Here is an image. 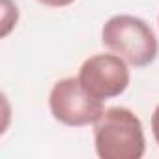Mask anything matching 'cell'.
<instances>
[{"mask_svg": "<svg viewBox=\"0 0 159 159\" xmlns=\"http://www.w3.org/2000/svg\"><path fill=\"white\" fill-rule=\"evenodd\" d=\"M38 2L43 6H49V8H64V6L73 4L75 0H38Z\"/></svg>", "mask_w": 159, "mask_h": 159, "instance_id": "8992f818", "label": "cell"}, {"mask_svg": "<svg viewBox=\"0 0 159 159\" xmlns=\"http://www.w3.org/2000/svg\"><path fill=\"white\" fill-rule=\"evenodd\" d=\"M152 133H153L155 142L159 144V105L155 107V111L152 114Z\"/></svg>", "mask_w": 159, "mask_h": 159, "instance_id": "5b68a950", "label": "cell"}, {"mask_svg": "<svg viewBox=\"0 0 159 159\" xmlns=\"http://www.w3.org/2000/svg\"><path fill=\"white\" fill-rule=\"evenodd\" d=\"M94 144L101 159H140L146 139L139 116L125 107L103 111L94 124Z\"/></svg>", "mask_w": 159, "mask_h": 159, "instance_id": "6da1fadb", "label": "cell"}, {"mask_svg": "<svg viewBox=\"0 0 159 159\" xmlns=\"http://www.w3.org/2000/svg\"><path fill=\"white\" fill-rule=\"evenodd\" d=\"M127 62L118 54H94L86 58L79 71L81 84L98 99L122 96L129 86Z\"/></svg>", "mask_w": 159, "mask_h": 159, "instance_id": "277c9868", "label": "cell"}, {"mask_svg": "<svg viewBox=\"0 0 159 159\" xmlns=\"http://www.w3.org/2000/svg\"><path fill=\"white\" fill-rule=\"evenodd\" d=\"M103 45L135 67L150 66L159 52V43L150 25L135 15H114L101 30Z\"/></svg>", "mask_w": 159, "mask_h": 159, "instance_id": "7a4b0ae2", "label": "cell"}, {"mask_svg": "<svg viewBox=\"0 0 159 159\" xmlns=\"http://www.w3.org/2000/svg\"><path fill=\"white\" fill-rule=\"evenodd\" d=\"M49 109L56 122L69 127L96 124L105 111L103 99L92 96L79 77H66L54 83L49 94Z\"/></svg>", "mask_w": 159, "mask_h": 159, "instance_id": "3957f363", "label": "cell"}]
</instances>
